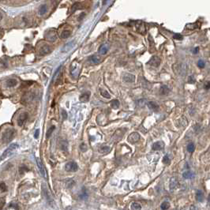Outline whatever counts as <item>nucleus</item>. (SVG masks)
<instances>
[{
  "instance_id": "f257e3e1",
  "label": "nucleus",
  "mask_w": 210,
  "mask_h": 210,
  "mask_svg": "<svg viewBox=\"0 0 210 210\" xmlns=\"http://www.w3.org/2000/svg\"><path fill=\"white\" fill-rule=\"evenodd\" d=\"M15 130L14 129H7L6 130L2 135V143H9L12 141V139L15 136Z\"/></svg>"
},
{
  "instance_id": "f03ea898",
  "label": "nucleus",
  "mask_w": 210,
  "mask_h": 210,
  "mask_svg": "<svg viewBox=\"0 0 210 210\" xmlns=\"http://www.w3.org/2000/svg\"><path fill=\"white\" fill-rule=\"evenodd\" d=\"M19 148V146L18 144L16 143H14L12 144H10L5 151L3 152V153L2 154V156H1V160H4L5 159H6L8 157H10L11 156V155H13L15 151Z\"/></svg>"
},
{
  "instance_id": "7ed1b4c3",
  "label": "nucleus",
  "mask_w": 210,
  "mask_h": 210,
  "mask_svg": "<svg viewBox=\"0 0 210 210\" xmlns=\"http://www.w3.org/2000/svg\"><path fill=\"white\" fill-rule=\"evenodd\" d=\"M78 169V166L77 163H75L74 161H70L66 165H65V170H66V172H77Z\"/></svg>"
},
{
  "instance_id": "20e7f679",
  "label": "nucleus",
  "mask_w": 210,
  "mask_h": 210,
  "mask_svg": "<svg viewBox=\"0 0 210 210\" xmlns=\"http://www.w3.org/2000/svg\"><path fill=\"white\" fill-rule=\"evenodd\" d=\"M42 189H43V194L44 195L45 198H46V200L48 201V202L49 203V204H54V200L52 198V196H51V194H50L48 188L46 187V186H45L44 184H43Z\"/></svg>"
},
{
  "instance_id": "39448f33",
  "label": "nucleus",
  "mask_w": 210,
  "mask_h": 210,
  "mask_svg": "<svg viewBox=\"0 0 210 210\" xmlns=\"http://www.w3.org/2000/svg\"><path fill=\"white\" fill-rule=\"evenodd\" d=\"M36 162L37 164V167L40 170V172L41 176L44 178H47V174H46V171H45V168L44 167V164L41 161V160L40 159L39 157L36 158Z\"/></svg>"
},
{
  "instance_id": "423d86ee",
  "label": "nucleus",
  "mask_w": 210,
  "mask_h": 210,
  "mask_svg": "<svg viewBox=\"0 0 210 210\" xmlns=\"http://www.w3.org/2000/svg\"><path fill=\"white\" fill-rule=\"evenodd\" d=\"M28 117V114L27 112H23L19 116L18 118V125L19 126H22L23 125L26 123V122L27 121Z\"/></svg>"
},
{
  "instance_id": "0eeeda50",
  "label": "nucleus",
  "mask_w": 210,
  "mask_h": 210,
  "mask_svg": "<svg viewBox=\"0 0 210 210\" xmlns=\"http://www.w3.org/2000/svg\"><path fill=\"white\" fill-rule=\"evenodd\" d=\"M45 38L49 41H54L57 39V33L56 32H54V30H49L47 32V33L45 34Z\"/></svg>"
},
{
  "instance_id": "6e6552de",
  "label": "nucleus",
  "mask_w": 210,
  "mask_h": 210,
  "mask_svg": "<svg viewBox=\"0 0 210 210\" xmlns=\"http://www.w3.org/2000/svg\"><path fill=\"white\" fill-rule=\"evenodd\" d=\"M160 62H161V60L160 58V57L152 56L151 58H150L148 63L150 65V66H152L153 67H158L160 65Z\"/></svg>"
},
{
  "instance_id": "1a4fd4ad",
  "label": "nucleus",
  "mask_w": 210,
  "mask_h": 210,
  "mask_svg": "<svg viewBox=\"0 0 210 210\" xmlns=\"http://www.w3.org/2000/svg\"><path fill=\"white\" fill-rule=\"evenodd\" d=\"M139 139H140V135L137 132H134L132 134H130L129 135V137H128V142L130 143H136L139 141Z\"/></svg>"
},
{
  "instance_id": "9d476101",
  "label": "nucleus",
  "mask_w": 210,
  "mask_h": 210,
  "mask_svg": "<svg viewBox=\"0 0 210 210\" xmlns=\"http://www.w3.org/2000/svg\"><path fill=\"white\" fill-rule=\"evenodd\" d=\"M75 44H76L75 40H71L70 42L67 43L66 44H65V46L62 48L61 52L63 53H66V52H70V50H72L74 48V47L75 46Z\"/></svg>"
},
{
  "instance_id": "9b49d317",
  "label": "nucleus",
  "mask_w": 210,
  "mask_h": 210,
  "mask_svg": "<svg viewBox=\"0 0 210 210\" xmlns=\"http://www.w3.org/2000/svg\"><path fill=\"white\" fill-rule=\"evenodd\" d=\"M136 28L138 32L141 33L142 35L146 34V26L144 23H142V22H139L138 24H136Z\"/></svg>"
},
{
  "instance_id": "f8f14e48",
  "label": "nucleus",
  "mask_w": 210,
  "mask_h": 210,
  "mask_svg": "<svg viewBox=\"0 0 210 210\" xmlns=\"http://www.w3.org/2000/svg\"><path fill=\"white\" fill-rule=\"evenodd\" d=\"M178 186V181L176 177H172L170 179V183H169V188L171 190H174Z\"/></svg>"
},
{
  "instance_id": "ddd939ff",
  "label": "nucleus",
  "mask_w": 210,
  "mask_h": 210,
  "mask_svg": "<svg viewBox=\"0 0 210 210\" xmlns=\"http://www.w3.org/2000/svg\"><path fill=\"white\" fill-rule=\"evenodd\" d=\"M186 64H179V65H177V74H179V75H181V76H182V75H185L186 74Z\"/></svg>"
},
{
  "instance_id": "4468645a",
  "label": "nucleus",
  "mask_w": 210,
  "mask_h": 210,
  "mask_svg": "<svg viewBox=\"0 0 210 210\" xmlns=\"http://www.w3.org/2000/svg\"><path fill=\"white\" fill-rule=\"evenodd\" d=\"M123 80L124 82H126L127 83H133L135 81V76L134 74L126 73L123 74Z\"/></svg>"
},
{
  "instance_id": "2eb2a0df",
  "label": "nucleus",
  "mask_w": 210,
  "mask_h": 210,
  "mask_svg": "<svg viewBox=\"0 0 210 210\" xmlns=\"http://www.w3.org/2000/svg\"><path fill=\"white\" fill-rule=\"evenodd\" d=\"M18 80L14 79V78H10V79H8L7 81L6 82V86L8 88H13L15 87L18 84Z\"/></svg>"
},
{
  "instance_id": "dca6fc26",
  "label": "nucleus",
  "mask_w": 210,
  "mask_h": 210,
  "mask_svg": "<svg viewBox=\"0 0 210 210\" xmlns=\"http://www.w3.org/2000/svg\"><path fill=\"white\" fill-rule=\"evenodd\" d=\"M109 47H110V45L108 44H102L100 47L99 48V53L100 54H105L108 51V49H109Z\"/></svg>"
},
{
  "instance_id": "f3484780",
  "label": "nucleus",
  "mask_w": 210,
  "mask_h": 210,
  "mask_svg": "<svg viewBox=\"0 0 210 210\" xmlns=\"http://www.w3.org/2000/svg\"><path fill=\"white\" fill-rule=\"evenodd\" d=\"M50 52H51V48L48 46V45H44L40 48V54L41 56H44V54H48Z\"/></svg>"
},
{
  "instance_id": "a211bd4d",
  "label": "nucleus",
  "mask_w": 210,
  "mask_h": 210,
  "mask_svg": "<svg viewBox=\"0 0 210 210\" xmlns=\"http://www.w3.org/2000/svg\"><path fill=\"white\" fill-rule=\"evenodd\" d=\"M148 108L150 109V110H152V111H154V112H156L159 110V105L156 103V102H154V101H149L148 104Z\"/></svg>"
},
{
  "instance_id": "6ab92c4d",
  "label": "nucleus",
  "mask_w": 210,
  "mask_h": 210,
  "mask_svg": "<svg viewBox=\"0 0 210 210\" xmlns=\"http://www.w3.org/2000/svg\"><path fill=\"white\" fill-rule=\"evenodd\" d=\"M90 98V92H84L80 96V101L81 102H87Z\"/></svg>"
},
{
  "instance_id": "aec40b11",
  "label": "nucleus",
  "mask_w": 210,
  "mask_h": 210,
  "mask_svg": "<svg viewBox=\"0 0 210 210\" xmlns=\"http://www.w3.org/2000/svg\"><path fill=\"white\" fill-rule=\"evenodd\" d=\"M164 148V143L162 142H155L152 144V149L153 150H160Z\"/></svg>"
},
{
  "instance_id": "412c9836",
  "label": "nucleus",
  "mask_w": 210,
  "mask_h": 210,
  "mask_svg": "<svg viewBox=\"0 0 210 210\" xmlns=\"http://www.w3.org/2000/svg\"><path fill=\"white\" fill-rule=\"evenodd\" d=\"M89 61L91 62L92 63H94V64H98V63L100 62L101 58H100V57L98 56H92L90 57Z\"/></svg>"
},
{
  "instance_id": "4be33fe9",
  "label": "nucleus",
  "mask_w": 210,
  "mask_h": 210,
  "mask_svg": "<svg viewBox=\"0 0 210 210\" xmlns=\"http://www.w3.org/2000/svg\"><path fill=\"white\" fill-rule=\"evenodd\" d=\"M48 11V6H47V5H41L40 6L39 8V10H38V13L40 15H43L44 14H46Z\"/></svg>"
},
{
  "instance_id": "5701e85b",
  "label": "nucleus",
  "mask_w": 210,
  "mask_h": 210,
  "mask_svg": "<svg viewBox=\"0 0 210 210\" xmlns=\"http://www.w3.org/2000/svg\"><path fill=\"white\" fill-rule=\"evenodd\" d=\"M196 199L199 202H202L204 200V194L202 190H198L196 194Z\"/></svg>"
},
{
  "instance_id": "b1692460",
  "label": "nucleus",
  "mask_w": 210,
  "mask_h": 210,
  "mask_svg": "<svg viewBox=\"0 0 210 210\" xmlns=\"http://www.w3.org/2000/svg\"><path fill=\"white\" fill-rule=\"evenodd\" d=\"M170 92V89L167 86H163L161 88H160V93L162 95H164V96H166V95H168Z\"/></svg>"
},
{
  "instance_id": "393cba45",
  "label": "nucleus",
  "mask_w": 210,
  "mask_h": 210,
  "mask_svg": "<svg viewBox=\"0 0 210 210\" xmlns=\"http://www.w3.org/2000/svg\"><path fill=\"white\" fill-rule=\"evenodd\" d=\"M110 151V147L108 146H101L100 148H99V152H100V153H107Z\"/></svg>"
},
{
  "instance_id": "a878e982",
  "label": "nucleus",
  "mask_w": 210,
  "mask_h": 210,
  "mask_svg": "<svg viewBox=\"0 0 210 210\" xmlns=\"http://www.w3.org/2000/svg\"><path fill=\"white\" fill-rule=\"evenodd\" d=\"M182 176H183L184 178L189 179V178H191L194 177V174H193L191 172L187 171V172H185L182 174Z\"/></svg>"
},
{
  "instance_id": "bb28decb",
  "label": "nucleus",
  "mask_w": 210,
  "mask_h": 210,
  "mask_svg": "<svg viewBox=\"0 0 210 210\" xmlns=\"http://www.w3.org/2000/svg\"><path fill=\"white\" fill-rule=\"evenodd\" d=\"M70 34H71V32L70 31V30H64V31L61 34V38L66 39V38H68L70 36Z\"/></svg>"
},
{
  "instance_id": "cd10ccee",
  "label": "nucleus",
  "mask_w": 210,
  "mask_h": 210,
  "mask_svg": "<svg viewBox=\"0 0 210 210\" xmlns=\"http://www.w3.org/2000/svg\"><path fill=\"white\" fill-rule=\"evenodd\" d=\"M100 92H101L102 96H104V98H107V99H110V98H111V95H110V93L107 91V90L103 89V88H100Z\"/></svg>"
},
{
  "instance_id": "c85d7f7f",
  "label": "nucleus",
  "mask_w": 210,
  "mask_h": 210,
  "mask_svg": "<svg viewBox=\"0 0 210 210\" xmlns=\"http://www.w3.org/2000/svg\"><path fill=\"white\" fill-rule=\"evenodd\" d=\"M131 209L132 210H141L142 206L138 202H134L131 204Z\"/></svg>"
},
{
  "instance_id": "c756f323",
  "label": "nucleus",
  "mask_w": 210,
  "mask_h": 210,
  "mask_svg": "<svg viewBox=\"0 0 210 210\" xmlns=\"http://www.w3.org/2000/svg\"><path fill=\"white\" fill-rule=\"evenodd\" d=\"M111 106L114 109H117L119 107V101L118 100H114L111 102Z\"/></svg>"
},
{
  "instance_id": "7c9ffc66",
  "label": "nucleus",
  "mask_w": 210,
  "mask_h": 210,
  "mask_svg": "<svg viewBox=\"0 0 210 210\" xmlns=\"http://www.w3.org/2000/svg\"><path fill=\"white\" fill-rule=\"evenodd\" d=\"M160 208H161L162 210H167V209H168L170 208V203L168 202H164L161 204Z\"/></svg>"
},
{
  "instance_id": "2f4dec72",
  "label": "nucleus",
  "mask_w": 210,
  "mask_h": 210,
  "mask_svg": "<svg viewBox=\"0 0 210 210\" xmlns=\"http://www.w3.org/2000/svg\"><path fill=\"white\" fill-rule=\"evenodd\" d=\"M194 149H195V146H194V144L193 143H190L187 146V151L189 152H190V153L194 152Z\"/></svg>"
},
{
  "instance_id": "473e14b6",
  "label": "nucleus",
  "mask_w": 210,
  "mask_h": 210,
  "mask_svg": "<svg viewBox=\"0 0 210 210\" xmlns=\"http://www.w3.org/2000/svg\"><path fill=\"white\" fill-rule=\"evenodd\" d=\"M186 27L188 29H194V28H196L198 27V26H197L196 23H191V24H187Z\"/></svg>"
},
{
  "instance_id": "72a5a7b5",
  "label": "nucleus",
  "mask_w": 210,
  "mask_h": 210,
  "mask_svg": "<svg viewBox=\"0 0 210 210\" xmlns=\"http://www.w3.org/2000/svg\"><path fill=\"white\" fill-rule=\"evenodd\" d=\"M0 190H1V192H6L7 191V186H6V184L4 182H1V186H0Z\"/></svg>"
},
{
  "instance_id": "f704fd0d",
  "label": "nucleus",
  "mask_w": 210,
  "mask_h": 210,
  "mask_svg": "<svg viewBox=\"0 0 210 210\" xmlns=\"http://www.w3.org/2000/svg\"><path fill=\"white\" fill-rule=\"evenodd\" d=\"M74 184V181L73 179H69L67 180V182H66V187L67 188H71Z\"/></svg>"
},
{
  "instance_id": "c9c22d12",
  "label": "nucleus",
  "mask_w": 210,
  "mask_h": 210,
  "mask_svg": "<svg viewBox=\"0 0 210 210\" xmlns=\"http://www.w3.org/2000/svg\"><path fill=\"white\" fill-rule=\"evenodd\" d=\"M80 6H81V4H80L79 2H75V3L73 5V6H72V11L77 10L78 9L81 8Z\"/></svg>"
},
{
  "instance_id": "e433bc0d",
  "label": "nucleus",
  "mask_w": 210,
  "mask_h": 210,
  "mask_svg": "<svg viewBox=\"0 0 210 210\" xmlns=\"http://www.w3.org/2000/svg\"><path fill=\"white\" fill-rule=\"evenodd\" d=\"M54 130V126H52L51 127V129H49V130H48V133H47V135H46L47 138H48L50 136H51V135H52V131Z\"/></svg>"
},
{
  "instance_id": "4c0bfd02",
  "label": "nucleus",
  "mask_w": 210,
  "mask_h": 210,
  "mask_svg": "<svg viewBox=\"0 0 210 210\" xmlns=\"http://www.w3.org/2000/svg\"><path fill=\"white\" fill-rule=\"evenodd\" d=\"M163 162H164V164H170V158L168 157V155H166V156H165L164 157V159H163Z\"/></svg>"
},
{
  "instance_id": "58836bf2",
  "label": "nucleus",
  "mask_w": 210,
  "mask_h": 210,
  "mask_svg": "<svg viewBox=\"0 0 210 210\" xmlns=\"http://www.w3.org/2000/svg\"><path fill=\"white\" fill-rule=\"evenodd\" d=\"M198 66L199 68H204V62L203 60H199L198 62Z\"/></svg>"
},
{
  "instance_id": "ea45409f",
  "label": "nucleus",
  "mask_w": 210,
  "mask_h": 210,
  "mask_svg": "<svg viewBox=\"0 0 210 210\" xmlns=\"http://www.w3.org/2000/svg\"><path fill=\"white\" fill-rule=\"evenodd\" d=\"M173 38L174 40H182V36L181 34H176V35H174Z\"/></svg>"
},
{
  "instance_id": "a19ab883",
  "label": "nucleus",
  "mask_w": 210,
  "mask_h": 210,
  "mask_svg": "<svg viewBox=\"0 0 210 210\" xmlns=\"http://www.w3.org/2000/svg\"><path fill=\"white\" fill-rule=\"evenodd\" d=\"M80 148H81L82 151H83V152H86V150H87V146L84 143H82L81 144V146H80Z\"/></svg>"
},
{
  "instance_id": "79ce46f5",
  "label": "nucleus",
  "mask_w": 210,
  "mask_h": 210,
  "mask_svg": "<svg viewBox=\"0 0 210 210\" xmlns=\"http://www.w3.org/2000/svg\"><path fill=\"white\" fill-rule=\"evenodd\" d=\"M204 88H206V90L210 88V82H206L204 84Z\"/></svg>"
},
{
  "instance_id": "37998d69",
  "label": "nucleus",
  "mask_w": 210,
  "mask_h": 210,
  "mask_svg": "<svg viewBox=\"0 0 210 210\" xmlns=\"http://www.w3.org/2000/svg\"><path fill=\"white\" fill-rule=\"evenodd\" d=\"M80 198H82V199H84V198H87V194H86V190H84L81 194H80Z\"/></svg>"
},
{
  "instance_id": "c03bdc74",
  "label": "nucleus",
  "mask_w": 210,
  "mask_h": 210,
  "mask_svg": "<svg viewBox=\"0 0 210 210\" xmlns=\"http://www.w3.org/2000/svg\"><path fill=\"white\" fill-rule=\"evenodd\" d=\"M189 82L190 83H194L195 82V79H194V77L193 76V75H191V76H190L189 78Z\"/></svg>"
},
{
  "instance_id": "a18cd8bd",
  "label": "nucleus",
  "mask_w": 210,
  "mask_h": 210,
  "mask_svg": "<svg viewBox=\"0 0 210 210\" xmlns=\"http://www.w3.org/2000/svg\"><path fill=\"white\" fill-rule=\"evenodd\" d=\"M62 116H63L64 119H66L67 118V113H66V111H65V110H62Z\"/></svg>"
},
{
  "instance_id": "49530a36",
  "label": "nucleus",
  "mask_w": 210,
  "mask_h": 210,
  "mask_svg": "<svg viewBox=\"0 0 210 210\" xmlns=\"http://www.w3.org/2000/svg\"><path fill=\"white\" fill-rule=\"evenodd\" d=\"M39 134H40V130L37 129L36 131H35V134H34V138H38L39 137Z\"/></svg>"
},
{
  "instance_id": "de8ad7c7",
  "label": "nucleus",
  "mask_w": 210,
  "mask_h": 210,
  "mask_svg": "<svg viewBox=\"0 0 210 210\" xmlns=\"http://www.w3.org/2000/svg\"><path fill=\"white\" fill-rule=\"evenodd\" d=\"M5 202H6V201H5V199H4L3 198H1V209L3 208Z\"/></svg>"
},
{
  "instance_id": "09e8293b",
  "label": "nucleus",
  "mask_w": 210,
  "mask_h": 210,
  "mask_svg": "<svg viewBox=\"0 0 210 210\" xmlns=\"http://www.w3.org/2000/svg\"><path fill=\"white\" fill-rule=\"evenodd\" d=\"M199 51V48H196L194 49V54H197Z\"/></svg>"
},
{
  "instance_id": "8fccbe9b",
  "label": "nucleus",
  "mask_w": 210,
  "mask_h": 210,
  "mask_svg": "<svg viewBox=\"0 0 210 210\" xmlns=\"http://www.w3.org/2000/svg\"><path fill=\"white\" fill-rule=\"evenodd\" d=\"M190 210H198V208L195 207L194 206H191L190 207Z\"/></svg>"
},
{
  "instance_id": "3c124183",
  "label": "nucleus",
  "mask_w": 210,
  "mask_h": 210,
  "mask_svg": "<svg viewBox=\"0 0 210 210\" xmlns=\"http://www.w3.org/2000/svg\"><path fill=\"white\" fill-rule=\"evenodd\" d=\"M66 210H73V209H72V208H71V207L68 206V207H66Z\"/></svg>"
},
{
  "instance_id": "603ef678",
  "label": "nucleus",
  "mask_w": 210,
  "mask_h": 210,
  "mask_svg": "<svg viewBox=\"0 0 210 210\" xmlns=\"http://www.w3.org/2000/svg\"><path fill=\"white\" fill-rule=\"evenodd\" d=\"M208 204L210 206V194H209V196H208Z\"/></svg>"
}]
</instances>
